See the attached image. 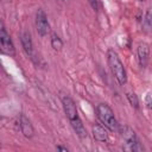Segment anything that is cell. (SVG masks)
<instances>
[{"label":"cell","mask_w":152,"mask_h":152,"mask_svg":"<svg viewBox=\"0 0 152 152\" xmlns=\"http://www.w3.org/2000/svg\"><path fill=\"white\" fill-rule=\"evenodd\" d=\"M20 42H21V45H23V49L24 51L30 56L32 57L33 56V44H32V39H31V36L28 32H21L20 34Z\"/></svg>","instance_id":"9c48e42d"},{"label":"cell","mask_w":152,"mask_h":152,"mask_svg":"<svg viewBox=\"0 0 152 152\" xmlns=\"http://www.w3.org/2000/svg\"><path fill=\"white\" fill-rule=\"evenodd\" d=\"M107 127L100 124H95L93 126V137L97 140V141H107L108 140V132L106 129Z\"/></svg>","instance_id":"ba28073f"},{"label":"cell","mask_w":152,"mask_h":152,"mask_svg":"<svg viewBox=\"0 0 152 152\" xmlns=\"http://www.w3.org/2000/svg\"><path fill=\"white\" fill-rule=\"evenodd\" d=\"M62 104H63L64 113H65V115L68 116L69 120H72V119L78 116V113H77V109H76V104H75V102L72 101L71 97H69L66 95L62 96Z\"/></svg>","instance_id":"8992f818"},{"label":"cell","mask_w":152,"mask_h":152,"mask_svg":"<svg viewBox=\"0 0 152 152\" xmlns=\"http://www.w3.org/2000/svg\"><path fill=\"white\" fill-rule=\"evenodd\" d=\"M2 1H4V2H10L11 0H2Z\"/></svg>","instance_id":"e0dca14e"},{"label":"cell","mask_w":152,"mask_h":152,"mask_svg":"<svg viewBox=\"0 0 152 152\" xmlns=\"http://www.w3.org/2000/svg\"><path fill=\"white\" fill-rule=\"evenodd\" d=\"M142 26L145 32H150L152 30V10L151 8H148L145 14V18L142 20Z\"/></svg>","instance_id":"7c38bea8"},{"label":"cell","mask_w":152,"mask_h":152,"mask_svg":"<svg viewBox=\"0 0 152 152\" xmlns=\"http://www.w3.org/2000/svg\"><path fill=\"white\" fill-rule=\"evenodd\" d=\"M0 46H1V52L2 53H6L8 56H14L15 55V49H14L13 42H12L10 34L7 33L2 21L0 24Z\"/></svg>","instance_id":"277c9868"},{"label":"cell","mask_w":152,"mask_h":152,"mask_svg":"<svg viewBox=\"0 0 152 152\" xmlns=\"http://www.w3.org/2000/svg\"><path fill=\"white\" fill-rule=\"evenodd\" d=\"M70 124H71L74 131L76 132V134H77L81 139H86V138H87V131H86V128H84V126H83V124H82L80 116H77V118H75V119H72V120H70Z\"/></svg>","instance_id":"8fae6325"},{"label":"cell","mask_w":152,"mask_h":152,"mask_svg":"<svg viewBox=\"0 0 152 152\" xmlns=\"http://www.w3.org/2000/svg\"><path fill=\"white\" fill-rule=\"evenodd\" d=\"M88 1H89L90 6L93 7V10L97 11V0H88Z\"/></svg>","instance_id":"9a60e30c"},{"label":"cell","mask_w":152,"mask_h":152,"mask_svg":"<svg viewBox=\"0 0 152 152\" xmlns=\"http://www.w3.org/2000/svg\"><path fill=\"white\" fill-rule=\"evenodd\" d=\"M19 125H20V129H21L23 134H24L26 138H32V137H33V127H32L30 120H28L24 114L20 116Z\"/></svg>","instance_id":"30bf717a"},{"label":"cell","mask_w":152,"mask_h":152,"mask_svg":"<svg viewBox=\"0 0 152 152\" xmlns=\"http://www.w3.org/2000/svg\"><path fill=\"white\" fill-rule=\"evenodd\" d=\"M51 46L56 51H59L62 49V46H63V42L61 40V38L56 33H52V36H51Z\"/></svg>","instance_id":"4fadbf2b"},{"label":"cell","mask_w":152,"mask_h":152,"mask_svg":"<svg viewBox=\"0 0 152 152\" xmlns=\"http://www.w3.org/2000/svg\"><path fill=\"white\" fill-rule=\"evenodd\" d=\"M36 27H37V32L42 37L46 36L49 33V31H50V25L48 23L46 15H45L43 10H38L37 11V14H36Z\"/></svg>","instance_id":"5b68a950"},{"label":"cell","mask_w":152,"mask_h":152,"mask_svg":"<svg viewBox=\"0 0 152 152\" xmlns=\"http://www.w3.org/2000/svg\"><path fill=\"white\" fill-rule=\"evenodd\" d=\"M107 59H108V64H109V68H110V71H112L113 76L119 82V84L124 86L127 82V74H126L124 64L120 61L118 53L114 50L109 49L107 51Z\"/></svg>","instance_id":"6da1fadb"},{"label":"cell","mask_w":152,"mask_h":152,"mask_svg":"<svg viewBox=\"0 0 152 152\" xmlns=\"http://www.w3.org/2000/svg\"><path fill=\"white\" fill-rule=\"evenodd\" d=\"M119 131H120V135L121 138L124 139V141L126 142L127 147L131 150V151H141L142 147L140 146L137 137H135V133L134 131L129 127V126H126V125H122L119 127Z\"/></svg>","instance_id":"3957f363"},{"label":"cell","mask_w":152,"mask_h":152,"mask_svg":"<svg viewBox=\"0 0 152 152\" xmlns=\"http://www.w3.org/2000/svg\"><path fill=\"white\" fill-rule=\"evenodd\" d=\"M140 1H144V0H140Z\"/></svg>","instance_id":"ac0fdd59"},{"label":"cell","mask_w":152,"mask_h":152,"mask_svg":"<svg viewBox=\"0 0 152 152\" xmlns=\"http://www.w3.org/2000/svg\"><path fill=\"white\" fill-rule=\"evenodd\" d=\"M148 56H150V48L146 43H140L138 45V59L140 66H146L148 62Z\"/></svg>","instance_id":"52a82bcc"},{"label":"cell","mask_w":152,"mask_h":152,"mask_svg":"<svg viewBox=\"0 0 152 152\" xmlns=\"http://www.w3.org/2000/svg\"><path fill=\"white\" fill-rule=\"evenodd\" d=\"M127 99L129 101V103L132 104V107L138 108L139 107V102H138V97L134 93H127Z\"/></svg>","instance_id":"5bb4252c"},{"label":"cell","mask_w":152,"mask_h":152,"mask_svg":"<svg viewBox=\"0 0 152 152\" xmlns=\"http://www.w3.org/2000/svg\"><path fill=\"white\" fill-rule=\"evenodd\" d=\"M96 114H97V118L101 121V124L103 126H106L108 129H110V131H116L118 129L116 119L114 116V113H113L112 108L108 104H106V103L97 104Z\"/></svg>","instance_id":"7a4b0ae2"},{"label":"cell","mask_w":152,"mask_h":152,"mask_svg":"<svg viewBox=\"0 0 152 152\" xmlns=\"http://www.w3.org/2000/svg\"><path fill=\"white\" fill-rule=\"evenodd\" d=\"M57 150H59V151H63V152H68V150H66L65 147H62V146H57Z\"/></svg>","instance_id":"2e32d148"}]
</instances>
